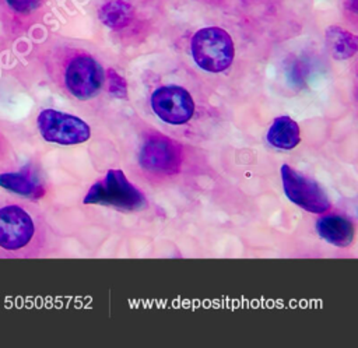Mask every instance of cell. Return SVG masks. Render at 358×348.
Here are the masks:
<instances>
[{
	"instance_id": "obj_14",
	"label": "cell",
	"mask_w": 358,
	"mask_h": 348,
	"mask_svg": "<svg viewBox=\"0 0 358 348\" xmlns=\"http://www.w3.org/2000/svg\"><path fill=\"white\" fill-rule=\"evenodd\" d=\"M17 165V151L4 126L0 123V173L13 171Z\"/></svg>"
},
{
	"instance_id": "obj_6",
	"label": "cell",
	"mask_w": 358,
	"mask_h": 348,
	"mask_svg": "<svg viewBox=\"0 0 358 348\" xmlns=\"http://www.w3.org/2000/svg\"><path fill=\"white\" fill-rule=\"evenodd\" d=\"M141 169L154 176H173L182 165L180 145L164 134H150L138 151Z\"/></svg>"
},
{
	"instance_id": "obj_8",
	"label": "cell",
	"mask_w": 358,
	"mask_h": 348,
	"mask_svg": "<svg viewBox=\"0 0 358 348\" xmlns=\"http://www.w3.org/2000/svg\"><path fill=\"white\" fill-rule=\"evenodd\" d=\"M151 109L159 120L168 124H186L194 115V101L187 89L179 85H162L150 98Z\"/></svg>"
},
{
	"instance_id": "obj_10",
	"label": "cell",
	"mask_w": 358,
	"mask_h": 348,
	"mask_svg": "<svg viewBox=\"0 0 358 348\" xmlns=\"http://www.w3.org/2000/svg\"><path fill=\"white\" fill-rule=\"evenodd\" d=\"M267 143L277 150H292L301 141L299 124L289 116H277L270 124L267 134Z\"/></svg>"
},
{
	"instance_id": "obj_7",
	"label": "cell",
	"mask_w": 358,
	"mask_h": 348,
	"mask_svg": "<svg viewBox=\"0 0 358 348\" xmlns=\"http://www.w3.org/2000/svg\"><path fill=\"white\" fill-rule=\"evenodd\" d=\"M280 176L287 198L295 205L312 214H323L331 208V203L322 186L291 165L282 164Z\"/></svg>"
},
{
	"instance_id": "obj_5",
	"label": "cell",
	"mask_w": 358,
	"mask_h": 348,
	"mask_svg": "<svg viewBox=\"0 0 358 348\" xmlns=\"http://www.w3.org/2000/svg\"><path fill=\"white\" fill-rule=\"evenodd\" d=\"M35 126L39 136L52 144L77 145L88 141L91 137V127L85 120L52 108L38 112Z\"/></svg>"
},
{
	"instance_id": "obj_9",
	"label": "cell",
	"mask_w": 358,
	"mask_h": 348,
	"mask_svg": "<svg viewBox=\"0 0 358 348\" xmlns=\"http://www.w3.org/2000/svg\"><path fill=\"white\" fill-rule=\"evenodd\" d=\"M317 235L327 243L337 247H347L352 243L355 236L354 222L343 214H324L316 221Z\"/></svg>"
},
{
	"instance_id": "obj_12",
	"label": "cell",
	"mask_w": 358,
	"mask_h": 348,
	"mask_svg": "<svg viewBox=\"0 0 358 348\" xmlns=\"http://www.w3.org/2000/svg\"><path fill=\"white\" fill-rule=\"evenodd\" d=\"M99 20L112 29H123L134 20V8L123 0L106 1L99 8Z\"/></svg>"
},
{
	"instance_id": "obj_11",
	"label": "cell",
	"mask_w": 358,
	"mask_h": 348,
	"mask_svg": "<svg viewBox=\"0 0 358 348\" xmlns=\"http://www.w3.org/2000/svg\"><path fill=\"white\" fill-rule=\"evenodd\" d=\"M326 46L330 55L337 60H345L352 57L358 49V39L350 31L331 25L326 29Z\"/></svg>"
},
{
	"instance_id": "obj_4",
	"label": "cell",
	"mask_w": 358,
	"mask_h": 348,
	"mask_svg": "<svg viewBox=\"0 0 358 348\" xmlns=\"http://www.w3.org/2000/svg\"><path fill=\"white\" fill-rule=\"evenodd\" d=\"M190 52L194 63L204 71L221 73L234 60L235 48L231 35L218 27L199 29L190 41Z\"/></svg>"
},
{
	"instance_id": "obj_3",
	"label": "cell",
	"mask_w": 358,
	"mask_h": 348,
	"mask_svg": "<svg viewBox=\"0 0 358 348\" xmlns=\"http://www.w3.org/2000/svg\"><path fill=\"white\" fill-rule=\"evenodd\" d=\"M84 204L113 207L124 211H137L147 207V200L120 169H109L95 182L83 200Z\"/></svg>"
},
{
	"instance_id": "obj_17",
	"label": "cell",
	"mask_w": 358,
	"mask_h": 348,
	"mask_svg": "<svg viewBox=\"0 0 358 348\" xmlns=\"http://www.w3.org/2000/svg\"><path fill=\"white\" fill-rule=\"evenodd\" d=\"M203 1H215V3H218V1H225V0H203Z\"/></svg>"
},
{
	"instance_id": "obj_1",
	"label": "cell",
	"mask_w": 358,
	"mask_h": 348,
	"mask_svg": "<svg viewBox=\"0 0 358 348\" xmlns=\"http://www.w3.org/2000/svg\"><path fill=\"white\" fill-rule=\"evenodd\" d=\"M52 247L50 228L27 197L0 191V259H35Z\"/></svg>"
},
{
	"instance_id": "obj_13",
	"label": "cell",
	"mask_w": 358,
	"mask_h": 348,
	"mask_svg": "<svg viewBox=\"0 0 358 348\" xmlns=\"http://www.w3.org/2000/svg\"><path fill=\"white\" fill-rule=\"evenodd\" d=\"M0 186L7 187L13 194L27 198L42 193L41 184H38L32 177L22 173H15L13 171L0 173Z\"/></svg>"
},
{
	"instance_id": "obj_2",
	"label": "cell",
	"mask_w": 358,
	"mask_h": 348,
	"mask_svg": "<svg viewBox=\"0 0 358 348\" xmlns=\"http://www.w3.org/2000/svg\"><path fill=\"white\" fill-rule=\"evenodd\" d=\"M50 70L62 88L78 101L94 98L102 88L105 73L94 56L83 50H67L52 59Z\"/></svg>"
},
{
	"instance_id": "obj_15",
	"label": "cell",
	"mask_w": 358,
	"mask_h": 348,
	"mask_svg": "<svg viewBox=\"0 0 358 348\" xmlns=\"http://www.w3.org/2000/svg\"><path fill=\"white\" fill-rule=\"evenodd\" d=\"M108 81L109 92L116 98H126L127 96V87L126 81L122 75H119L113 68H109L105 74Z\"/></svg>"
},
{
	"instance_id": "obj_16",
	"label": "cell",
	"mask_w": 358,
	"mask_h": 348,
	"mask_svg": "<svg viewBox=\"0 0 358 348\" xmlns=\"http://www.w3.org/2000/svg\"><path fill=\"white\" fill-rule=\"evenodd\" d=\"M6 3L14 13L27 15V14L35 11L39 7V4L42 3V0H6Z\"/></svg>"
}]
</instances>
